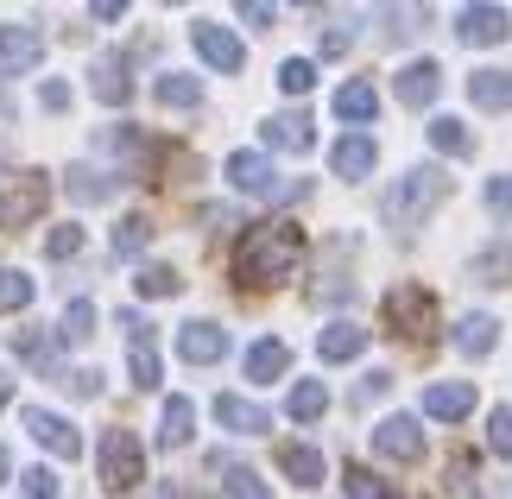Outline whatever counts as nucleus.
Segmentation results:
<instances>
[{
    "instance_id": "4",
    "label": "nucleus",
    "mask_w": 512,
    "mask_h": 499,
    "mask_svg": "<svg viewBox=\"0 0 512 499\" xmlns=\"http://www.w3.org/2000/svg\"><path fill=\"white\" fill-rule=\"evenodd\" d=\"M228 184L247 190V196H298L304 184H279L266 152H228Z\"/></svg>"
},
{
    "instance_id": "15",
    "label": "nucleus",
    "mask_w": 512,
    "mask_h": 499,
    "mask_svg": "<svg viewBox=\"0 0 512 499\" xmlns=\"http://www.w3.org/2000/svg\"><path fill=\"white\" fill-rule=\"evenodd\" d=\"M285 373H291V348L279 342V335H266V342L247 348V379L253 386H272V379H285Z\"/></svg>"
},
{
    "instance_id": "8",
    "label": "nucleus",
    "mask_w": 512,
    "mask_h": 499,
    "mask_svg": "<svg viewBox=\"0 0 512 499\" xmlns=\"http://www.w3.org/2000/svg\"><path fill=\"white\" fill-rule=\"evenodd\" d=\"M373 449H380L386 462H418V455H424L418 417H380V424H373Z\"/></svg>"
},
{
    "instance_id": "43",
    "label": "nucleus",
    "mask_w": 512,
    "mask_h": 499,
    "mask_svg": "<svg viewBox=\"0 0 512 499\" xmlns=\"http://www.w3.org/2000/svg\"><path fill=\"white\" fill-rule=\"evenodd\" d=\"M19 481H26V499H57V474L51 468H26Z\"/></svg>"
},
{
    "instance_id": "32",
    "label": "nucleus",
    "mask_w": 512,
    "mask_h": 499,
    "mask_svg": "<svg viewBox=\"0 0 512 499\" xmlns=\"http://www.w3.org/2000/svg\"><path fill=\"white\" fill-rule=\"evenodd\" d=\"M32 304V278L19 272V266H0V316H13V310H26Z\"/></svg>"
},
{
    "instance_id": "10",
    "label": "nucleus",
    "mask_w": 512,
    "mask_h": 499,
    "mask_svg": "<svg viewBox=\"0 0 512 499\" xmlns=\"http://www.w3.org/2000/svg\"><path fill=\"white\" fill-rule=\"evenodd\" d=\"M177 354H184L190 367H215L228 354V329H215V323H184L177 329Z\"/></svg>"
},
{
    "instance_id": "19",
    "label": "nucleus",
    "mask_w": 512,
    "mask_h": 499,
    "mask_svg": "<svg viewBox=\"0 0 512 499\" xmlns=\"http://www.w3.org/2000/svg\"><path fill=\"white\" fill-rule=\"evenodd\" d=\"M468 102L475 108H512V70H475L468 76Z\"/></svg>"
},
{
    "instance_id": "46",
    "label": "nucleus",
    "mask_w": 512,
    "mask_h": 499,
    "mask_svg": "<svg viewBox=\"0 0 512 499\" xmlns=\"http://www.w3.org/2000/svg\"><path fill=\"white\" fill-rule=\"evenodd\" d=\"M241 19H247V26H272L279 13H272V7H260V0H241Z\"/></svg>"
},
{
    "instance_id": "37",
    "label": "nucleus",
    "mask_w": 512,
    "mask_h": 499,
    "mask_svg": "<svg viewBox=\"0 0 512 499\" xmlns=\"http://www.w3.org/2000/svg\"><path fill=\"white\" fill-rule=\"evenodd\" d=\"M487 449H494V455H512V405H500L494 417H487Z\"/></svg>"
},
{
    "instance_id": "34",
    "label": "nucleus",
    "mask_w": 512,
    "mask_h": 499,
    "mask_svg": "<svg viewBox=\"0 0 512 499\" xmlns=\"http://www.w3.org/2000/svg\"><path fill=\"white\" fill-rule=\"evenodd\" d=\"M133 285H140V297H177V291H184V278H177L171 266H146Z\"/></svg>"
},
{
    "instance_id": "41",
    "label": "nucleus",
    "mask_w": 512,
    "mask_h": 499,
    "mask_svg": "<svg viewBox=\"0 0 512 499\" xmlns=\"http://www.w3.org/2000/svg\"><path fill=\"white\" fill-rule=\"evenodd\" d=\"M133 386H140V392L159 386V354H152V348H133Z\"/></svg>"
},
{
    "instance_id": "30",
    "label": "nucleus",
    "mask_w": 512,
    "mask_h": 499,
    "mask_svg": "<svg viewBox=\"0 0 512 499\" xmlns=\"http://www.w3.org/2000/svg\"><path fill=\"white\" fill-rule=\"evenodd\" d=\"M64 184H70V196H76V203H108V177L102 171H95V165H70V177H64Z\"/></svg>"
},
{
    "instance_id": "1",
    "label": "nucleus",
    "mask_w": 512,
    "mask_h": 499,
    "mask_svg": "<svg viewBox=\"0 0 512 499\" xmlns=\"http://www.w3.org/2000/svg\"><path fill=\"white\" fill-rule=\"evenodd\" d=\"M298 259H304L298 222H260L234 247V278H241V285H279V278L298 272Z\"/></svg>"
},
{
    "instance_id": "11",
    "label": "nucleus",
    "mask_w": 512,
    "mask_h": 499,
    "mask_svg": "<svg viewBox=\"0 0 512 499\" xmlns=\"http://www.w3.org/2000/svg\"><path fill=\"white\" fill-rule=\"evenodd\" d=\"M89 89L102 95L108 108L127 102V95H133V64H127L121 51H102V57H95V70H89Z\"/></svg>"
},
{
    "instance_id": "21",
    "label": "nucleus",
    "mask_w": 512,
    "mask_h": 499,
    "mask_svg": "<svg viewBox=\"0 0 512 499\" xmlns=\"http://www.w3.org/2000/svg\"><path fill=\"white\" fill-rule=\"evenodd\" d=\"M266 146H285V152H310L317 146V133H310V114H279V121H266Z\"/></svg>"
},
{
    "instance_id": "13",
    "label": "nucleus",
    "mask_w": 512,
    "mask_h": 499,
    "mask_svg": "<svg viewBox=\"0 0 512 499\" xmlns=\"http://www.w3.org/2000/svg\"><path fill=\"white\" fill-rule=\"evenodd\" d=\"M462 45H506L512 38V19L506 7H462Z\"/></svg>"
},
{
    "instance_id": "45",
    "label": "nucleus",
    "mask_w": 512,
    "mask_h": 499,
    "mask_svg": "<svg viewBox=\"0 0 512 499\" xmlns=\"http://www.w3.org/2000/svg\"><path fill=\"white\" fill-rule=\"evenodd\" d=\"M38 102H45V108H70V83H64V76H51V83L38 89Z\"/></svg>"
},
{
    "instance_id": "31",
    "label": "nucleus",
    "mask_w": 512,
    "mask_h": 499,
    "mask_svg": "<svg viewBox=\"0 0 512 499\" xmlns=\"http://www.w3.org/2000/svg\"><path fill=\"white\" fill-rule=\"evenodd\" d=\"M57 335H64V342H89V335H95V304H89V297H70V304H64Z\"/></svg>"
},
{
    "instance_id": "14",
    "label": "nucleus",
    "mask_w": 512,
    "mask_h": 499,
    "mask_svg": "<svg viewBox=\"0 0 512 499\" xmlns=\"http://www.w3.org/2000/svg\"><path fill=\"white\" fill-rule=\"evenodd\" d=\"M475 411V379H443L424 386V417H468Z\"/></svg>"
},
{
    "instance_id": "3",
    "label": "nucleus",
    "mask_w": 512,
    "mask_h": 499,
    "mask_svg": "<svg viewBox=\"0 0 512 499\" xmlns=\"http://www.w3.org/2000/svg\"><path fill=\"white\" fill-rule=\"evenodd\" d=\"M140 481H146L140 436H133V430H108V436H102V487H108V493H133Z\"/></svg>"
},
{
    "instance_id": "20",
    "label": "nucleus",
    "mask_w": 512,
    "mask_h": 499,
    "mask_svg": "<svg viewBox=\"0 0 512 499\" xmlns=\"http://www.w3.org/2000/svg\"><path fill=\"white\" fill-rule=\"evenodd\" d=\"M329 165H336V177H367L373 171V139L367 133H342L336 152H329Z\"/></svg>"
},
{
    "instance_id": "7",
    "label": "nucleus",
    "mask_w": 512,
    "mask_h": 499,
    "mask_svg": "<svg viewBox=\"0 0 512 499\" xmlns=\"http://www.w3.org/2000/svg\"><path fill=\"white\" fill-rule=\"evenodd\" d=\"M386 329L424 335V329H430V291H424V285H392V291H386Z\"/></svg>"
},
{
    "instance_id": "25",
    "label": "nucleus",
    "mask_w": 512,
    "mask_h": 499,
    "mask_svg": "<svg viewBox=\"0 0 512 499\" xmlns=\"http://www.w3.org/2000/svg\"><path fill=\"white\" fill-rule=\"evenodd\" d=\"M190 424H196V405H190V398H171L165 417H159V443H165V449H184L190 436H196Z\"/></svg>"
},
{
    "instance_id": "12",
    "label": "nucleus",
    "mask_w": 512,
    "mask_h": 499,
    "mask_svg": "<svg viewBox=\"0 0 512 499\" xmlns=\"http://www.w3.org/2000/svg\"><path fill=\"white\" fill-rule=\"evenodd\" d=\"M215 424H222V430H241V436H266L272 430V411H260L241 392H222V398H215Z\"/></svg>"
},
{
    "instance_id": "29",
    "label": "nucleus",
    "mask_w": 512,
    "mask_h": 499,
    "mask_svg": "<svg viewBox=\"0 0 512 499\" xmlns=\"http://www.w3.org/2000/svg\"><path fill=\"white\" fill-rule=\"evenodd\" d=\"M152 247V222L146 215H127L121 228H114V259H140Z\"/></svg>"
},
{
    "instance_id": "36",
    "label": "nucleus",
    "mask_w": 512,
    "mask_h": 499,
    "mask_svg": "<svg viewBox=\"0 0 512 499\" xmlns=\"http://www.w3.org/2000/svg\"><path fill=\"white\" fill-rule=\"evenodd\" d=\"M228 499H272V487L253 468H228Z\"/></svg>"
},
{
    "instance_id": "40",
    "label": "nucleus",
    "mask_w": 512,
    "mask_h": 499,
    "mask_svg": "<svg viewBox=\"0 0 512 499\" xmlns=\"http://www.w3.org/2000/svg\"><path fill=\"white\" fill-rule=\"evenodd\" d=\"M45 253H51V259H70V253H83V228H76V222H70V228H51Z\"/></svg>"
},
{
    "instance_id": "38",
    "label": "nucleus",
    "mask_w": 512,
    "mask_h": 499,
    "mask_svg": "<svg viewBox=\"0 0 512 499\" xmlns=\"http://www.w3.org/2000/svg\"><path fill=\"white\" fill-rule=\"evenodd\" d=\"M13 348L26 354L32 367H51V342H45V335H38V329H19V335H13Z\"/></svg>"
},
{
    "instance_id": "27",
    "label": "nucleus",
    "mask_w": 512,
    "mask_h": 499,
    "mask_svg": "<svg viewBox=\"0 0 512 499\" xmlns=\"http://www.w3.org/2000/svg\"><path fill=\"white\" fill-rule=\"evenodd\" d=\"M336 114H342V121H373V114H380V95H373V83H342V89H336Z\"/></svg>"
},
{
    "instance_id": "35",
    "label": "nucleus",
    "mask_w": 512,
    "mask_h": 499,
    "mask_svg": "<svg viewBox=\"0 0 512 499\" xmlns=\"http://www.w3.org/2000/svg\"><path fill=\"white\" fill-rule=\"evenodd\" d=\"M310 83H317V64H310V57H285L279 64V89L285 95H304Z\"/></svg>"
},
{
    "instance_id": "26",
    "label": "nucleus",
    "mask_w": 512,
    "mask_h": 499,
    "mask_svg": "<svg viewBox=\"0 0 512 499\" xmlns=\"http://www.w3.org/2000/svg\"><path fill=\"white\" fill-rule=\"evenodd\" d=\"M494 342H500L494 316H462V323H456V348L475 354V361H481V354H494Z\"/></svg>"
},
{
    "instance_id": "23",
    "label": "nucleus",
    "mask_w": 512,
    "mask_h": 499,
    "mask_svg": "<svg viewBox=\"0 0 512 499\" xmlns=\"http://www.w3.org/2000/svg\"><path fill=\"white\" fill-rule=\"evenodd\" d=\"M285 411L298 417V424H317V417L329 411V386H323V379H298L291 398H285Z\"/></svg>"
},
{
    "instance_id": "2",
    "label": "nucleus",
    "mask_w": 512,
    "mask_h": 499,
    "mask_svg": "<svg viewBox=\"0 0 512 499\" xmlns=\"http://www.w3.org/2000/svg\"><path fill=\"white\" fill-rule=\"evenodd\" d=\"M443 196H449V177H443L437 165L405 171V177H392V184L380 190V222L405 241V234H418V228H424V215L437 209Z\"/></svg>"
},
{
    "instance_id": "18",
    "label": "nucleus",
    "mask_w": 512,
    "mask_h": 499,
    "mask_svg": "<svg viewBox=\"0 0 512 499\" xmlns=\"http://www.w3.org/2000/svg\"><path fill=\"white\" fill-rule=\"evenodd\" d=\"M361 348H367V329H361V323H329V329L317 335V354H323L329 367L354 361V354H361Z\"/></svg>"
},
{
    "instance_id": "16",
    "label": "nucleus",
    "mask_w": 512,
    "mask_h": 499,
    "mask_svg": "<svg viewBox=\"0 0 512 499\" xmlns=\"http://www.w3.org/2000/svg\"><path fill=\"white\" fill-rule=\"evenodd\" d=\"M38 57H45L38 26H0V64H7V70H32Z\"/></svg>"
},
{
    "instance_id": "24",
    "label": "nucleus",
    "mask_w": 512,
    "mask_h": 499,
    "mask_svg": "<svg viewBox=\"0 0 512 499\" xmlns=\"http://www.w3.org/2000/svg\"><path fill=\"white\" fill-rule=\"evenodd\" d=\"M152 95H159L165 108H203V83H196V76H184V70H165L159 83H152Z\"/></svg>"
},
{
    "instance_id": "44",
    "label": "nucleus",
    "mask_w": 512,
    "mask_h": 499,
    "mask_svg": "<svg viewBox=\"0 0 512 499\" xmlns=\"http://www.w3.org/2000/svg\"><path fill=\"white\" fill-rule=\"evenodd\" d=\"M64 386H76V398H102V373H95V367H83V373H70Z\"/></svg>"
},
{
    "instance_id": "6",
    "label": "nucleus",
    "mask_w": 512,
    "mask_h": 499,
    "mask_svg": "<svg viewBox=\"0 0 512 499\" xmlns=\"http://www.w3.org/2000/svg\"><path fill=\"white\" fill-rule=\"evenodd\" d=\"M19 424L32 430V443H38V449L64 455V462H76V449H83V436H76L70 417H57V411H45V405H26V411H19Z\"/></svg>"
},
{
    "instance_id": "47",
    "label": "nucleus",
    "mask_w": 512,
    "mask_h": 499,
    "mask_svg": "<svg viewBox=\"0 0 512 499\" xmlns=\"http://www.w3.org/2000/svg\"><path fill=\"white\" fill-rule=\"evenodd\" d=\"M386 392H392L386 373H367V379H361V398H386Z\"/></svg>"
},
{
    "instance_id": "22",
    "label": "nucleus",
    "mask_w": 512,
    "mask_h": 499,
    "mask_svg": "<svg viewBox=\"0 0 512 499\" xmlns=\"http://www.w3.org/2000/svg\"><path fill=\"white\" fill-rule=\"evenodd\" d=\"M279 468L291 474V481H298V487H317L323 481V449H304V443H279Z\"/></svg>"
},
{
    "instance_id": "42",
    "label": "nucleus",
    "mask_w": 512,
    "mask_h": 499,
    "mask_svg": "<svg viewBox=\"0 0 512 499\" xmlns=\"http://www.w3.org/2000/svg\"><path fill=\"white\" fill-rule=\"evenodd\" d=\"M487 209H494V215H512V171L487 177Z\"/></svg>"
},
{
    "instance_id": "49",
    "label": "nucleus",
    "mask_w": 512,
    "mask_h": 499,
    "mask_svg": "<svg viewBox=\"0 0 512 499\" xmlns=\"http://www.w3.org/2000/svg\"><path fill=\"white\" fill-rule=\"evenodd\" d=\"M165 499H203V493H190V487H165Z\"/></svg>"
},
{
    "instance_id": "33",
    "label": "nucleus",
    "mask_w": 512,
    "mask_h": 499,
    "mask_svg": "<svg viewBox=\"0 0 512 499\" xmlns=\"http://www.w3.org/2000/svg\"><path fill=\"white\" fill-rule=\"evenodd\" d=\"M475 278L481 285H512V247H481L475 253Z\"/></svg>"
},
{
    "instance_id": "9",
    "label": "nucleus",
    "mask_w": 512,
    "mask_h": 499,
    "mask_svg": "<svg viewBox=\"0 0 512 499\" xmlns=\"http://www.w3.org/2000/svg\"><path fill=\"white\" fill-rule=\"evenodd\" d=\"M190 38H196V57H203V64L209 70H241L247 64V51H241V38H234L228 26H209V19H203V26H190Z\"/></svg>"
},
{
    "instance_id": "28",
    "label": "nucleus",
    "mask_w": 512,
    "mask_h": 499,
    "mask_svg": "<svg viewBox=\"0 0 512 499\" xmlns=\"http://www.w3.org/2000/svg\"><path fill=\"white\" fill-rule=\"evenodd\" d=\"M430 146L449 152V158H468L475 152V133H468L462 121H449V114H437V121H430Z\"/></svg>"
},
{
    "instance_id": "48",
    "label": "nucleus",
    "mask_w": 512,
    "mask_h": 499,
    "mask_svg": "<svg viewBox=\"0 0 512 499\" xmlns=\"http://www.w3.org/2000/svg\"><path fill=\"white\" fill-rule=\"evenodd\" d=\"M7 481H13V455L0 449V487H7Z\"/></svg>"
},
{
    "instance_id": "5",
    "label": "nucleus",
    "mask_w": 512,
    "mask_h": 499,
    "mask_svg": "<svg viewBox=\"0 0 512 499\" xmlns=\"http://www.w3.org/2000/svg\"><path fill=\"white\" fill-rule=\"evenodd\" d=\"M45 203H51V184H45L38 171H26L7 196H0V234H13V228L38 222V215H45Z\"/></svg>"
},
{
    "instance_id": "51",
    "label": "nucleus",
    "mask_w": 512,
    "mask_h": 499,
    "mask_svg": "<svg viewBox=\"0 0 512 499\" xmlns=\"http://www.w3.org/2000/svg\"><path fill=\"white\" fill-rule=\"evenodd\" d=\"M0 405H7V379H0Z\"/></svg>"
},
{
    "instance_id": "17",
    "label": "nucleus",
    "mask_w": 512,
    "mask_h": 499,
    "mask_svg": "<svg viewBox=\"0 0 512 499\" xmlns=\"http://www.w3.org/2000/svg\"><path fill=\"white\" fill-rule=\"evenodd\" d=\"M437 89H443V70L430 64V57H424V64H405V70H399V102H405V108H430V102H437Z\"/></svg>"
},
{
    "instance_id": "50",
    "label": "nucleus",
    "mask_w": 512,
    "mask_h": 499,
    "mask_svg": "<svg viewBox=\"0 0 512 499\" xmlns=\"http://www.w3.org/2000/svg\"><path fill=\"white\" fill-rule=\"evenodd\" d=\"M7 108H13V95H7V89H0V114H7Z\"/></svg>"
},
{
    "instance_id": "39",
    "label": "nucleus",
    "mask_w": 512,
    "mask_h": 499,
    "mask_svg": "<svg viewBox=\"0 0 512 499\" xmlns=\"http://www.w3.org/2000/svg\"><path fill=\"white\" fill-rule=\"evenodd\" d=\"M348 499H392V487L373 481L367 468H348Z\"/></svg>"
}]
</instances>
